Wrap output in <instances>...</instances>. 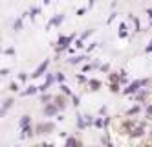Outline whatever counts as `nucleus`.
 I'll list each match as a JSON object with an SVG mask.
<instances>
[{
    "mask_svg": "<svg viewBox=\"0 0 152 147\" xmlns=\"http://www.w3.org/2000/svg\"><path fill=\"white\" fill-rule=\"evenodd\" d=\"M94 125H95V127H99V129H103V127H106V123H104V120H103V118H97Z\"/></svg>",
    "mask_w": 152,
    "mask_h": 147,
    "instance_id": "412c9836",
    "label": "nucleus"
},
{
    "mask_svg": "<svg viewBox=\"0 0 152 147\" xmlns=\"http://www.w3.org/2000/svg\"><path fill=\"white\" fill-rule=\"evenodd\" d=\"M31 134H33V129H31V125H29V127H24L22 132H20V138H28V136H31Z\"/></svg>",
    "mask_w": 152,
    "mask_h": 147,
    "instance_id": "2eb2a0df",
    "label": "nucleus"
},
{
    "mask_svg": "<svg viewBox=\"0 0 152 147\" xmlns=\"http://www.w3.org/2000/svg\"><path fill=\"white\" fill-rule=\"evenodd\" d=\"M42 4H46V6H48V4H50V0H42Z\"/></svg>",
    "mask_w": 152,
    "mask_h": 147,
    "instance_id": "49530a36",
    "label": "nucleus"
},
{
    "mask_svg": "<svg viewBox=\"0 0 152 147\" xmlns=\"http://www.w3.org/2000/svg\"><path fill=\"white\" fill-rule=\"evenodd\" d=\"M75 35H61L59 41H57V52H62V50H68L70 48V42L73 41Z\"/></svg>",
    "mask_w": 152,
    "mask_h": 147,
    "instance_id": "f03ea898",
    "label": "nucleus"
},
{
    "mask_svg": "<svg viewBox=\"0 0 152 147\" xmlns=\"http://www.w3.org/2000/svg\"><path fill=\"white\" fill-rule=\"evenodd\" d=\"M119 88H121V83H114V85H110V90H112V92H119Z\"/></svg>",
    "mask_w": 152,
    "mask_h": 147,
    "instance_id": "cd10ccee",
    "label": "nucleus"
},
{
    "mask_svg": "<svg viewBox=\"0 0 152 147\" xmlns=\"http://www.w3.org/2000/svg\"><path fill=\"white\" fill-rule=\"evenodd\" d=\"M101 70L103 72H110V64H101Z\"/></svg>",
    "mask_w": 152,
    "mask_h": 147,
    "instance_id": "72a5a7b5",
    "label": "nucleus"
},
{
    "mask_svg": "<svg viewBox=\"0 0 152 147\" xmlns=\"http://www.w3.org/2000/svg\"><path fill=\"white\" fill-rule=\"evenodd\" d=\"M61 90H62V94H66V96H70V94H72L70 86H66V85H61Z\"/></svg>",
    "mask_w": 152,
    "mask_h": 147,
    "instance_id": "393cba45",
    "label": "nucleus"
},
{
    "mask_svg": "<svg viewBox=\"0 0 152 147\" xmlns=\"http://www.w3.org/2000/svg\"><path fill=\"white\" fill-rule=\"evenodd\" d=\"M84 116H77V127L79 129H84L86 127V120H83Z\"/></svg>",
    "mask_w": 152,
    "mask_h": 147,
    "instance_id": "aec40b11",
    "label": "nucleus"
},
{
    "mask_svg": "<svg viewBox=\"0 0 152 147\" xmlns=\"http://www.w3.org/2000/svg\"><path fill=\"white\" fill-rule=\"evenodd\" d=\"M147 83H148V79H137V81H132V83H128V86L123 90V94H126V96L137 94L139 90H141V86H145Z\"/></svg>",
    "mask_w": 152,
    "mask_h": 147,
    "instance_id": "f257e3e1",
    "label": "nucleus"
},
{
    "mask_svg": "<svg viewBox=\"0 0 152 147\" xmlns=\"http://www.w3.org/2000/svg\"><path fill=\"white\" fill-rule=\"evenodd\" d=\"M88 4H90V7H92V6L95 4V0H88Z\"/></svg>",
    "mask_w": 152,
    "mask_h": 147,
    "instance_id": "c03bdc74",
    "label": "nucleus"
},
{
    "mask_svg": "<svg viewBox=\"0 0 152 147\" xmlns=\"http://www.w3.org/2000/svg\"><path fill=\"white\" fill-rule=\"evenodd\" d=\"M55 105L59 107V110H64V107H66V101H64V96H55Z\"/></svg>",
    "mask_w": 152,
    "mask_h": 147,
    "instance_id": "1a4fd4ad",
    "label": "nucleus"
},
{
    "mask_svg": "<svg viewBox=\"0 0 152 147\" xmlns=\"http://www.w3.org/2000/svg\"><path fill=\"white\" fill-rule=\"evenodd\" d=\"M110 83H112V85H114V83H121V74L112 72V74H110Z\"/></svg>",
    "mask_w": 152,
    "mask_h": 147,
    "instance_id": "f3484780",
    "label": "nucleus"
},
{
    "mask_svg": "<svg viewBox=\"0 0 152 147\" xmlns=\"http://www.w3.org/2000/svg\"><path fill=\"white\" fill-rule=\"evenodd\" d=\"M75 46H77V48H83V46H84V44H83V39H79L77 42H75Z\"/></svg>",
    "mask_w": 152,
    "mask_h": 147,
    "instance_id": "58836bf2",
    "label": "nucleus"
},
{
    "mask_svg": "<svg viewBox=\"0 0 152 147\" xmlns=\"http://www.w3.org/2000/svg\"><path fill=\"white\" fill-rule=\"evenodd\" d=\"M39 13V7H31V11H29V15H31V18H33L35 15Z\"/></svg>",
    "mask_w": 152,
    "mask_h": 147,
    "instance_id": "2f4dec72",
    "label": "nucleus"
},
{
    "mask_svg": "<svg viewBox=\"0 0 152 147\" xmlns=\"http://www.w3.org/2000/svg\"><path fill=\"white\" fill-rule=\"evenodd\" d=\"M150 138H152V132H150Z\"/></svg>",
    "mask_w": 152,
    "mask_h": 147,
    "instance_id": "09e8293b",
    "label": "nucleus"
},
{
    "mask_svg": "<svg viewBox=\"0 0 152 147\" xmlns=\"http://www.w3.org/2000/svg\"><path fill=\"white\" fill-rule=\"evenodd\" d=\"M15 53V50L13 48H7V50H4V55H13Z\"/></svg>",
    "mask_w": 152,
    "mask_h": 147,
    "instance_id": "473e14b6",
    "label": "nucleus"
},
{
    "mask_svg": "<svg viewBox=\"0 0 152 147\" xmlns=\"http://www.w3.org/2000/svg\"><path fill=\"white\" fill-rule=\"evenodd\" d=\"M53 79H55V77H53L51 74H48V79H46V81H44V83H42V85L39 86V90H40V92H46V90L50 88V85L53 83Z\"/></svg>",
    "mask_w": 152,
    "mask_h": 147,
    "instance_id": "0eeeda50",
    "label": "nucleus"
},
{
    "mask_svg": "<svg viewBox=\"0 0 152 147\" xmlns=\"http://www.w3.org/2000/svg\"><path fill=\"white\" fill-rule=\"evenodd\" d=\"M84 118H86V125H92V123H95V120H94V116H90V114H86Z\"/></svg>",
    "mask_w": 152,
    "mask_h": 147,
    "instance_id": "c756f323",
    "label": "nucleus"
},
{
    "mask_svg": "<svg viewBox=\"0 0 152 147\" xmlns=\"http://www.w3.org/2000/svg\"><path fill=\"white\" fill-rule=\"evenodd\" d=\"M62 20H64V15H62V13H61V15H55V17H51L50 22L46 24V30H50L51 26H61V24H62Z\"/></svg>",
    "mask_w": 152,
    "mask_h": 147,
    "instance_id": "39448f33",
    "label": "nucleus"
},
{
    "mask_svg": "<svg viewBox=\"0 0 152 147\" xmlns=\"http://www.w3.org/2000/svg\"><path fill=\"white\" fill-rule=\"evenodd\" d=\"M18 79H20V81H26V79H28V74H18Z\"/></svg>",
    "mask_w": 152,
    "mask_h": 147,
    "instance_id": "f704fd0d",
    "label": "nucleus"
},
{
    "mask_svg": "<svg viewBox=\"0 0 152 147\" xmlns=\"http://www.w3.org/2000/svg\"><path fill=\"white\" fill-rule=\"evenodd\" d=\"M18 88H20L18 83H11V85H9V90H11V92H18Z\"/></svg>",
    "mask_w": 152,
    "mask_h": 147,
    "instance_id": "bb28decb",
    "label": "nucleus"
},
{
    "mask_svg": "<svg viewBox=\"0 0 152 147\" xmlns=\"http://www.w3.org/2000/svg\"><path fill=\"white\" fill-rule=\"evenodd\" d=\"M64 147H81V142H79L77 138L70 136V138H66V143H64Z\"/></svg>",
    "mask_w": 152,
    "mask_h": 147,
    "instance_id": "6e6552de",
    "label": "nucleus"
},
{
    "mask_svg": "<svg viewBox=\"0 0 152 147\" xmlns=\"http://www.w3.org/2000/svg\"><path fill=\"white\" fill-rule=\"evenodd\" d=\"M55 79L61 83V85H64V74H61V72H57V75H55Z\"/></svg>",
    "mask_w": 152,
    "mask_h": 147,
    "instance_id": "c85d7f7f",
    "label": "nucleus"
},
{
    "mask_svg": "<svg viewBox=\"0 0 152 147\" xmlns=\"http://www.w3.org/2000/svg\"><path fill=\"white\" fill-rule=\"evenodd\" d=\"M42 147H53L51 143H42Z\"/></svg>",
    "mask_w": 152,
    "mask_h": 147,
    "instance_id": "a18cd8bd",
    "label": "nucleus"
},
{
    "mask_svg": "<svg viewBox=\"0 0 152 147\" xmlns=\"http://www.w3.org/2000/svg\"><path fill=\"white\" fill-rule=\"evenodd\" d=\"M101 142H103V145H106V147H114V145H112V142H110V138H108V136H103V138H101Z\"/></svg>",
    "mask_w": 152,
    "mask_h": 147,
    "instance_id": "b1692460",
    "label": "nucleus"
},
{
    "mask_svg": "<svg viewBox=\"0 0 152 147\" xmlns=\"http://www.w3.org/2000/svg\"><path fill=\"white\" fill-rule=\"evenodd\" d=\"M88 86H90V90H94V92H95V90L101 88V81H99V79H90V81H88Z\"/></svg>",
    "mask_w": 152,
    "mask_h": 147,
    "instance_id": "9d476101",
    "label": "nucleus"
},
{
    "mask_svg": "<svg viewBox=\"0 0 152 147\" xmlns=\"http://www.w3.org/2000/svg\"><path fill=\"white\" fill-rule=\"evenodd\" d=\"M79 101H81V99H79L77 96H73V105H75V107H77V105H79Z\"/></svg>",
    "mask_w": 152,
    "mask_h": 147,
    "instance_id": "ea45409f",
    "label": "nucleus"
},
{
    "mask_svg": "<svg viewBox=\"0 0 152 147\" xmlns=\"http://www.w3.org/2000/svg\"><path fill=\"white\" fill-rule=\"evenodd\" d=\"M48 66H50V61H48V59H46V61H42V63L37 66V70H35L33 74H31V75H33V77H40L42 74H44V72L48 70Z\"/></svg>",
    "mask_w": 152,
    "mask_h": 147,
    "instance_id": "20e7f679",
    "label": "nucleus"
},
{
    "mask_svg": "<svg viewBox=\"0 0 152 147\" xmlns=\"http://www.w3.org/2000/svg\"><path fill=\"white\" fill-rule=\"evenodd\" d=\"M92 33H94V30H86V31L83 33V35H81V39H86V37H90Z\"/></svg>",
    "mask_w": 152,
    "mask_h": 147,
    "instance_id": "7c9ffc66",
    "label": "nucleus"
},
{
    "mask_svg": "<svg viewBox=\"0 0 152 147\" xmlns=\"http://www.w3.org/2000/svg\"><path fill=\"white\" fill-rule=\"evenodd\" d=\"M130 18L134 20V26H136V31H141V24H139V18H136L134 15H130Z\"/></svg>",
    "mask_w": 152,
    "mask_h": 147,
    "instance_id": "4be33fe9",
    "label": "nucleus"
},
{
    "mask_svg": "<svg viewBox=\"0 0 152 147\" xmlns=\"http://www.w3.org/2000/svg\"><path fill=\"white\" fill-rule=\"evenodd\" d=\"M119 37H126V24L119 26Z\"/></svg>",
    "mask_w": 152,
    "mask_h": 147,
    "instance_id": "5701e85b",
    "label": "nucleus"
},
{
    "mask_svg": "<svg viewBox=\"0 0 152 147\" xmlns=\"http://www.w3.org/2000/svg\"><path fill=\"white\" fill-rule=\"evenodd\" d=\"M147 15H148V17H150V20H152V9H148V11H147Z\"/></svg>",
    "mask_w": 152,
    "mask_h": 147,
    "instance_id": "37998d69",
    "label": "nucleus"
},
{
    "mask_svg": "<svg viewBox=\"0 0 152 147\" xmlns=\"http://www.w3.org/2000/svg\"><path fill=\"white\" fill-rule=\"evenodd\" d=\"M11 105H13V99H11V98H7V99L4 101V109H2V116L6 114V112H7L9 109H11Z\"/></svg>",
    "mask_w": 152,
    "mask_h": 147,
    "instance_id": "4468645a",
    "label": "nucleus"
},
{
    "mask_svg": "<svg viewBox=\"0 0 152 147\" xmlns=\"http://www.w3.org/2000/svg\"><path fill=\"white\" fill-rule=\"evenodd\" d=\"M84 13H86V9H84V7H81V9H77V15H79V17H83Z\"/></svg>",
    "mask_w": 152,
    "mask_h": 147,
    "instance_id": "e433bc0d",
    "label": "nucleus"
},
{
    "mask_svg": "<svg viewBox=\"0 0 152 147\" xmlns=\"http://www.w3.org/2000/svg\"><path fill=\"white\" fill-rule=\"evenodd\" d=\"M0 74H2V75H7V74H9V68H2V72H0Z\"/></svg>",
    "mask_w": 152,
    "mask_h": 147,
    "instance_id": "a19ab883",
    "label": "nucleus"
},
{
    "mask_svg": "<svg viewBox=\"0 0 152 147\" xmlns=\"http://www.w3.org/2000/svg\"><path fill=\"white\" fill-rule=\"evenodd\" d=\"M147 96H148V90H139V92L136 94V101H143Z\"/></svg>",
    "mask_w": 152,
    "mask_h": 147,
    "instance_id": "a211bd4d",
    "label": "nucleus"
},
{
    "mask_svg": "<svg viewBox=\"0 0 152 147\" xmlns=\"http://www.w3.org/2000/svg\"><path fill=\"white\" fill-rule=\"evenodd\" d=\"M35 92H39V86H33V85H31V86H28L24 92H22V96H33Z\"/></svg>",
    "mask_w": 152,
    "mask_h": 147,
    "instance_id": "f8f14e48",
    "label": "nucleus"
},
{
    "mask_svg": "<svg viewBox=\"0 0 152 147\" xmlns=\"http://www.w3.org/2000/svg\"><path fill=\"white\" fill-rule=\"evenodd\" d=\"M51 131H55V123L46 121V123H39L35 127V134H50Z\"/></svg>",
    "mask_w": 152,
    "mask_h": 147,
    "instance_id": "7ed1b4c3",
    "label": "nucleus"
},
{
    "mask_svg": "<svg viewBox=\"0 0 152 147\" xmlns=\"http://www.w3.org/2000/svg\"><path fill=\"white\" fill-rule=\"evenodd\" d=\"M84 59H86V57H83V55H73V57L68 59V63H70V64H79V63L84 61Z\"/></svg>",
    "mask_w": 152,
    "mask_h": 147,
    "instance_id": "ddd939ff",
    "label": "nucleus"
},
{
    "mask_svg": "<svg viewBox=\"0 0 152 147\" xmlns=\"http://www.w3.org/2000/svg\"><path fill=\"white\" fill-rule=\"evenodd\" d=\"M150 116H152V105L147 107V118H150Z\"/></svg>",
    "mask_w": 152,
    "mask_h": 147,
    "instance_id": "c9c22d12",
    "label": "nucleus"
},
{
    "mask_svg": "<svg viewBox=\"0 0 152 147\" xmlns=\"http://www.w3.org/2000/svg\"><path fill=\"white\" fill-rule=\"evenodd\" d=\"M13 30H15V31H20V30H22V18H17V20L13 22Z\"/></svg>",
    "mask_w": 152,
    "mask_h": 147,
    "instance_id": "6ab92c4d",
    "label": "nucleus"
},
{
    "mask_svg": "<svg viewBox=\"0 0 152 147\" xmlns=\"http://www.w3.org/2000/svg\"><path fill=\"white\" fill-rule=\"evenodd\" d=\"M145 52H147V53H148V52H152V41H150V42L147 44V48H145Z\"/></svg>",
    "mask_w": 152,
    "mask_h": 147,
    "instance_id": "4c0bfd02",
    "label": "nucleus"
},
{
    "mask_svg": "<svg viewBox=\"0 0 152 147\" xmlns=\"http://www.w3.org/2000/svg\"><path fill=\"white\" fill-rule=\"evenodd\" d=\"M51 99H55V98H51L50 94H42V103L48 105V101H51Z\"/></svg>",
    "mask_w": 152,
    "mask_h": 147,
    "instance_id": "a878e982",
    "label": "nucleus"
},
{
    "mask_svg": "<svg viewBox=\"0 0 152 147\" xmlns=\"http://www.w3.org/2000/svg\"><path fill=\"white\" fill-rule=\"evenodd\" d=\"M29 123H31V118H29V116L26 114V116H22V118H20V121H18V125H20V127L24 129V127H29Z\"/></svg>",
    "mask_w": 152,
    "mask_h": 147,
    "instance_id": "9b49d317",
    "label": "nucleus"
},
{
    "mask_svg": "<svg viewBox=\"0 0 152 147\" xmlns=\"http://www.w3.org/2000/svg\"><path fill=\"white\" fill-rule=\"evenodd\" d=\"M139 110H141V107H139V105H134V107H130V109L126 110V116H136Z\"/></svg>",
    "mask_w": 152,
    "mask_h": 147,
    "instance_id": "dca6fc26",
    "label": "nucleus"
},
{
    "mask_svg": "<svg viewBox=\"0 0 152 147\" xmlns=\"http://www.w3.org/2000/svg\"><path fill=\"white\" fill-rule=\"evenodd\" d=\"M35 147H42V145H35Z\"/></svg>",
    "mask_w": 152,
    "mask_h": 147,
    "instance_id": "de8ad7c7",
    "label": "nucleus"
},
{
    "mask_svg": "<svg viewBox=\"0 0 152 147\" xmlns=\"http://www.w3.org/2000/svg\"><path fill=\"white\" fill-rule=\"evenodd\" d=\"M57 112H59V107H57L55 103H53V105L48 103V105L44 107V116H48V118H50V116H55Z\"/></svg>",
    "mask_w": 152,
    "mask_h": 147,
    "instance_id": "423d86ee",
    "label": "nucleus"
},
{
    "mask_svg": "<svg viewBox=\"0 0 152 147\" xmlns=\"http://www.w3.org/2000/svg\"><path fill=\"white\" fill-rule=\"evenodd\" d=\"M115 15H117V13H112V15H110V17H108V22H112V20H114V18H115Z\"/></svg>",
    "mask_w": 152,
    "mask_h": 147,
    "instance_id": "79ce46f5",
    "label": "nucleus"
}]
</instances>
